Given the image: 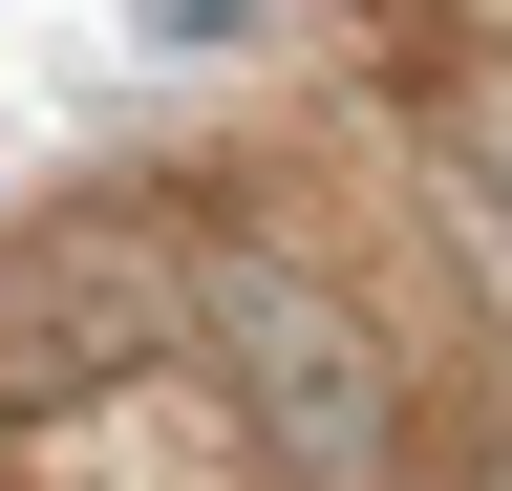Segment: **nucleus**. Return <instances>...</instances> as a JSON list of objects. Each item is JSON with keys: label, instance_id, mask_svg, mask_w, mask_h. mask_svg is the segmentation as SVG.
<instances>
[{"label": "nucleus", "instance_id": "nucleus-1", "mask_svg": "<svg viewBox=\"0 0 512 491\" xmlns=\"http://www.w3.org/2000/svg\"><path fill=\"white\" fill-rule=\"evenodd\" d=\"M192 342H214V406H235V449L278 491H384L406 470V363H384L278 235H192Z\"/></svg>", "mask_w": 512, "mask_h": 491}, {"label": "nucleus", "instance_id": "nucleus-2", "mask_svg": "<svg viewBox=\"0 0 512 491\" xmlns=\"http://www.w3.org/2000/svg\"><path fill=\"white\" fill-rule=\"evenodd\" d=\"M171 321H192V278L150 235H43V257L0 278V406H150Z\"/></svg>", "mask_w": 512, "mask_h": 491}, {"label": "nucleus", "instance_id": "nucleus-3", "mask_svg": "<svg viewBox=\"0 0 512 491\" xmlns=\"http://www.w3.org/2000/svg\"><path fill=\"white\" fill-rule=\"evenodd\" d=\"M128 22H150V43H256L278 0H128Z\"/></svg>", "mask_w": 512, "mask_h": 491}, {"label": "nucleus", "instance_id": "nucleus-4", "mask_svg": "<svg viewBox=\"0 0 512 491\" xmlns=\"http://www.w3.org/2000/svg\"><path fill=\"white\" fill-rule=\"evenodd\" d=\"M491 214H512V107H491Z\"/></svg>", "mask_w": 512, "mask_h": 491}]
</instances>
